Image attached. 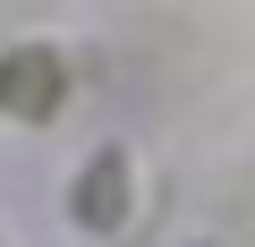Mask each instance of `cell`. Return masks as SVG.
<instances>
[{
    "label": "cell",
    "instance_id": "cell-1",
    "mask_svg": "<svg viewBox=\"0 0 255 247\" xmlns=\"http://www.w3.org/2000/svg\"><path fill=\"white\" fill-rule=\"evenodd\" d=\"M51 102H60V60L51 51H9V60H0V111L43 119Z\"/></svg>",
    "mask_w": 255,
    "mask_h": 247
},
{
    "label": "cell",
    "instance_id": "cell-2",
    "mask_svg": "<svg viewBox=\"0 0 255 247\" xmlns=\"http://www.w3.org/2000/svg\"><path fill=\"white\" fill-rule=\"evenodd\" d=\"M119 213H128V162H119V154H94L85 179H77V222H85V230H111Z\"/></svg>",
    "mask_w": 255,
    "mask_h": 247
}]
</instances>
